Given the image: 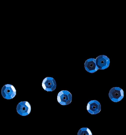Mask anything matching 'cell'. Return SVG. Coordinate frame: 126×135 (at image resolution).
<instances>
[{
    "label": "cell",
    "mask_w": 126,
    "mask_h": 135,
    "mask_svg": "<svg viewBox=\"0 0 126 135\" xmlns=\"http://www.w3.org/2000/svg\"><path fill=\"white\" fill-rule=\"evenodd\" d=\"M109 96L112 101L114 102H117L123 99L124 96V91L119 87H114L110 90Z\"/></svg>",
    "instance_id": "obj_1"
},
{
    "label": "cell",
    "mask_w": 126,
    "mask_h": 135,
    "mask_svg": "<svg viewBox=\"0 0 126 135\" xmlns=\"http://www.w3.org/2000/svg\"><path fill=\"white\" fill-rule=\"evenodd\" d=\"M16 90L14 87L10 84L4 85L1 90V94L3 98L10 99L14 98L16 95Z\"/></svg>",
    "instance_id": "obj_2"
},
{
    "label": "cell",
    "mask_w": 126,
    "mask_h": 135,
    "mask_svg": "<svg viewBox=\"0 0 126 135\" xmlns=\"http://www.w3.org/2000/svg\"><path fill=\"white\" fill-rule=\"evenodd\" d=\"M72 99V95L68 91L62 90L58 94L57 101L60 104L62 105L69 104L71 103Z\"/></svg>",
    "instance_id": "obj_3"
},
{
    "label": "cell",
    "mask_w": 126,
    "mask_h": 135,
    "mask_svg": "<svg viewBox=\"0 0 126 135\" xmlns=\"http://www.w3.org/2000/svg\"><path fill=\"white\" fill-rule=\"evenodd\" d=\"M31 110L30 103L26 101L21 102L17 105L16 110L18 113L21 115L25 116L28 115Z\"/></svg>",
    "instance_id": "obj_4"
},
{
    "label": "cell",
    "mask_w": 126,
    "mask_h": 135,
    "mask_svg": "<svg viewBox=\"0 0 126 135\" xmlns=\"http://www.w3.org/2000/svg\"><path fill=\"white\" fill-rule=\"evenodd\" d=\"M42 86L45 90L47 91H52L56 88V81L52 77H47L43 80Z\"/></svg>",
    "instance_id": "obj_5"
},
{
    "label": "cell",
    "mask_w": 126,
    "mask_h": 135,
    "mask_svg": "<svg viewBox=\"0 0 126 135\" xmlns=\"http://www.w3.org/2000/svg\"><path fill=\"white\" fill-rule=\"evenodd\" d=\"M110 63L109 58L106 56L100 55L96 59V64L98 69L104 70L108 68Z\"/></svg>",
    "instance_id": "obj_6"
},
{
    "label": "cell",
    "mask_w": 126,
    "mask_h": 135,
    "mask_svg": "<svg viewBox=\"0 0 126 135\" xmlns=\"http://www.w3.org/2000/svg\"><path fill=\"white\" fill-rule=\"evenodd\" d=\"M87 110L90 114H96L99 113L101 110V105L100 103L96 100L89 102L87 106Z\"/></svg>",
    "instance_id": "obj_7"
},
{
    "label": "cell",
    "mask_w": 126,
    "mask_h": 135,
    "mask_svg": "<svg viewBox=\"0 0 126 135\" xmlns=\"http://www.w3.org/2000/svg\"><path fill=\"white\" fill-rule=\"evenodd\" d=\"M84 67L86 70L90 73H93L99 69L96 64V59L90 58L86 60L84 63Z\"/></svg>",
    "instance_id": "obj_8"
},
{
    "label": "cell",
    "mask_w": 126,
    "mask_h": 135,
    "mask_svg": "<svg viewBox=\"0 0 126 135\" xmlns=\"http://www.w3.org/2000/svg\"><path fill=\"white\" fill-rule=\"evenodd\" d=\"M77 135H92V134L88 128H83L79 130Z\"/></svg>",
    "instance_id": "obj_9"
}]
</instances>
